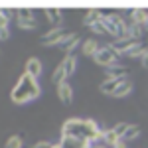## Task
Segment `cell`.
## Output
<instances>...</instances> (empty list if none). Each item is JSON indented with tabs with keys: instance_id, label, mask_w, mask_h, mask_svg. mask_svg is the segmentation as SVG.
<instances>
[{
	"instance_id": "1",
	"label": "cell",
	"mask_w": 148,
	"mask_h": 148,
	"mask_svg": "<svg viewBox=\"0 0 148 148\" xmlns=\"http://www.w3.org/2000/svg\"><path fill=\"white\" fill-rule=\"evenodd\" d=\"M103 130L105 128H101L91 119H69L61 126V136L83 140V142H93L103 136Z\"/></svg>"
},
{
	"instance_id": "2",
	"label": "cell",
	"mask_w": 148,
	"mask_h": 148,
	"mask_svg": "<svg viewBox=\"0 0 148 148\" xmlns=\"http://www.w3.org/2000/svg\"><path fill=\"white\" fill-rule=\"evenodd\" d=\"M40 83L36 77L32 75H28V73H24L22 77L18 79V83L14 85V89L10 93V99L12 103H16V105H26V103L34 101L36 97H40Z\"/></svg>"
},
{
	"instance_id": "3",
	"label": "cell",
	"mask_w": 148,
	"mask_h": 148,
	"mask_svg": "<svg viewBox=\"0 0 148 148\" xmlns=\"http://www.w3.org/2000/svg\"><path fill=\"white\" fill-rule=\"evenodd\" d=\"M105 24H107V34H111L116 40H125V38H130V24L126 22L121 14H109L105 16Z\"/></svg>"
},
{
	"instance_id": "4",
	"label": "cell",
	"mask_w": 148,
	"mask_h": 148,
	"mask_svg": "<svg viewBox=\"0 0 148 148\" xmlns=\"http://www.w3.org/2000/svg\"><path fill=\"white\" fill-rule=\"evenodd\" d=\"M93 59L107 69V67H111V65H116L119 63V53H116V49L113 46H101Z\"/></svg>"
},
{
	"instance_id": "5",
	"label": "cell",
	"mask_w": 148,
	"mask_h": 148,
	"mask_svg": "<svg viewBox=\"0 0 148 148\" xmlns=\"http://www.w3.org/2000/svg\"><path fill=\"white\" fill-rule=\"evenodd\" d=\"M136 44H140V40H134V38H125V40H114V44H111V46L116 49V53L121 56H126L132 47L136 46Z\"/></svg>"
},
{
	"instance_id": "6",
	"label": "cell",
	"mask_w": 148,
	"mask_h": 148,
	"mask_svg": "<svg viewBox=\"0 0 148 148\" xmlns=\"http://www.w3.org/2000/svg\"><path fill=\"white\" fill-rule=\"evenodd\" d=\"M65 38V34L61 32V28H51L49 32H46V34L42 36V44H46V46H53V44H57L59 46V42Z\"/></svg>"
},
{
	"instance_id": "7",
	"label": "cell",
	"mask_w": 148,
	"mask_h": 148,
	"mask_svg": "<svg viewBox=\"0 0 148 148\" xmlns=\"http://www.w3.org/2000/svg\"><path fill=\"white\" fill-rule=\"evenodd\" d=\"M123 81H125V77H107V79L101 83L99 89H101V93H105V95H113Z\"/></svg>"
},
{
	"instance_id": "8",
	"label": "cell",
	"mask_w": 148,
	"mask_h": 148,
	"mask_svg": "<svg viewBox=\"0 0 148 148\" xmlns=\"http://www.w3.org/2000/svg\"><path fill=\"white\" fill-rule=\"evenodd\" d=\"M81 40H79V36L77 34H65V38L59 42V49H63L67 56H71V51L75 49V46L79 44Z\"/></svg>"
},
{
	"instance_id": "9",
	"label": "cell",
	"mask_w": 148,
	"mask_h": 148,
	"mask_svg": "<svg viewBox=\"0 0 148 148\" xmlns=\"http://www.w3.org/2000/svg\"><path fill=\"white\" fill-rule=\"evenodd\" d=\"M42 71H44V63L38 59V57H30L28 61H26V73L28 75H32V77H40L42 75Z\"/></svg>"
},
{
	"instance_id": "10",
	"label": "cell",
	"mask_w": 148,
	"mask_h": 148,
	"mask_svg": "<svg viewBox=\"0 0 148 148\" xmlns=\"http://www.w3.org/2000/svg\"><path fill=\"white\" fill-rule=\"evenodd\" d=\"M57 97H59L61 103H71V99H73V87L69 85L67 81L57 85Z\"/></svg>"
},
{
	"instance_id": "11",
	"label": "cell",
	"mask_w": 148,
	"mask_h": 148,
	"mask_svg": "<svg viewBox=\"0 0 148 148\" xmlns=\"http://www.w3.org/2000/svg\"><path fill=\"white\" fill-rule=\"evenodd\" d=\"M99 42L97 40H93V38H89V40H85L83 44H81V51H83V56H91L95 57V53L99 51Z\"/></svg>"
},
{
	"instance_id": "12",
	"label": "cell",
	"mask_w": 148,
	"mask_h": 148,
	"mask_svg": "<svg viewBox=\"0 0 148 148\" xmlns=\"http://www.w3.org/2000/svg\"><path fill=\"white\" fill-rule=\"evenodd\" d=\"M148 20V10L142 8H134L130 12V24H136V26H144V22Z\"/></svg>"
},
{
	"instance_id": "13",
	"label": "cell",
	"mask_w": 148,
	"mask_h": 148,
	"mask_svg": "<svg viewBox=\"0 0 148 148\" xmlns=\"http://www.w3.org/2000/svg\"><path fill=\"white\" fill-rule=\"evenodd\" d=\"M59 148H87L89 142H83V140H75V138H59Z\"/></svg>"
},
{
	"instance_id": "14",
	"label": "cell",
	"mask_w": 148,
	"mask_h": 148,
	"mask_svg": "<svg viewBox=\"0 0 148 148\" xmlns=\"http://www.w3.org/2000/svg\"><path fill=\"white\" fill-rule=\"evenodd\" d=\"M130 91H132V81L128 79V77H125V81L119 85V89H116V91H114L111 97H116V99H121V97H126V95H128Z\"/></svg>"
},
{
	"instance_id": "15",
	"label": "cell",
	"mask_w": 148,
	"mask_h": 148,
	"mask_svg": "<svg viewBox=\"0 0 148 148\" xmlns=\"http://www.w3.org/2000/svg\"><path fill=\"white\" fill-rule=\"evenodd\" d=\"M103 18H105V14H103L101 10H89L87 14H85V18H83V24L91 28L93 24H97L99 20H103Z\"/></svg>"
},
{
	"instance_id": "16",
	"label": "cell",
	"mask_w": 148,
	"mask_h": 148,
	"mask_svg": "<svg viewBox=\"0 0 148 148\" xmlns=\"http://www.w3.org/2000/svg\"><path fill=\"white\" fill-rule=\"evenodd\" d=\"M67 79V73H65V67H63V63H59L56 69H53V75H51V81L56 83V85H61V83H65Z\"/></svg>"
},
{
	"instance_id": "17",
	"label": "cell",
	"mask_w": 148,
	"mask_h": 148,
	"mask_svg": "<svg viewBox=\"0 0 148 148\" xmlns=\"http://www.w3.org/2000/svg\"><path fill=\"white\" fill-rule=\"evenodd\" d=\"M101 140L105 142V144H109V146H114L121 138L116 136V132H114L113 128H107V130H103V136H101Z\"/></svg>"
},
{
	"instance_id": "18",
	"label": "cell",
	"mask_w": 148,
	"mask_h": 148,
	"mask_svg": "<svg viewBox=\"0 0 148 148\" xmlns=\"http://www.w3.org/2000/svg\"><path fill=\"white\" fill-rule=\"evenodd\" d=\"M61 63H63V67H65L67 77H71V75L75 73V67H77V57H75V56H67Z\"/></svg>"
},
{
	"instance_id": "19",
	"label": "cell",
	"mask_w": 148,
	"mask_h": 148,
	"mask_svg": "<svg viewBox=\"0 0 148 148\" xmlns=\"http://www.w3.org/2000/svg\"><path fill=\"white\" fill-rule=\"evenodd\" d=\"M125 73H126V67L121 65V63L107 67V77H125Z\"/></svg>"
},
{
	"instance_id": "20",
	"label": "cell",
	"mask_w": 148,
	"mask_h": 148,
	"mask_svg": "<svg viewBox=\"0 0 148 148\" xmlns=\"http://www.w3.org/2000/svg\"><path fill=\"white\" fill-rule=\"evenodd\" d=\"M138 134H140V128H138V125H128V128H126V132H125V136H123V140H125V142H130V140L138 138Z\"/></svg>"
},
{
	"instance_id": "21",
	"label": "cell",
	"mask_w": 148,
	"mask_h": 148,
	"mask_svg": "<svg viewBox=\"0 0 148 148\" xmlns=\"http://www.w3.org/2000/svg\"><path fill=\"white\" fill-rule=\"evenodd\" d=\"M4 148H24V138L18 136V134H14V136H10L6 140Z\"/></svg>"
},
{
	"instance_id": "22",
	"label": "cell",
	"mask_w": 148,
	"mask_h": 148,
	"mask_svg": "<svg viewBox=\"0 0 148 148\" xmlns=\"http://www.w3.org/2000/svg\"><path fill=\"white\" fill-rule=\"evenodd\" d=\"M16 20H18V22H26V20H36V18H34V12L32 10L22 8V10L16 12Z\"/></svg>"
},
{
	"instance_id": "23",
	"label": "cell",
	"mask_w": 148,
	"mask_h": 148,
	"mask_svg": "<svg viewBox=\"0 0 148 148\" xmlns=\"http://www.w3.org/2000/svg\"><path fill=\"white\" fill-rule=\"evenodd\" d=\"M46 16H47V20H49L51 24H59V22H61V12H59V10L49 8V10H46Z\"/></svg>"
},
{
	"instance_id": "24",
	"label": "cell",
	"mask_w": 148,
	"mask_h": 148,
	"mask_svg": "<svg viewBox=\"0 0 148 148\" xmlns=\"http://www.w3.org/2000/svg\"><path fill=\"white\" fill-rule=\"evenodd\" d=\"M144 32H146V30H144V26H136V24H130V38H134V40H140Z\"/></svg>"
},
{
	"instance_id": "25",
	"label": "cell",
	"mask_w": 148,
	"mask_h": 148,
	"mask_svg": "<svg viewBox=\"0 0 148 148\" xmlns=\"http://www.w3.org/2000/svg\"><path fill=\"white\" fill-rule=\"evenodd\" d=\"M89 30H91V32H95V34H107V24H105V18H103V20H99L97 24H93Z\"/></svg>"
},
{
	"instance_id": "26",
	"label": "cell",
	"mask_w": 148,
	"mask_h": 148,
	"mask_svg": "<svg viewBox=\"0 0 148 148\" xmlns=\"http://www.w3.org/2000/svg\"><path fill=\"white\" fill-rule=\"evenodd\" d=\"M128 125H130V123H116V125L113 126V130L116 132V136H119V138L125 136V132H126V128H128Z\"/></svg>"
},
{
	"instance_id": "27",
	"label": "cell",
	"mask_w": 148,
	"mask_h": 148,
	"mask_svg": "<svg viewBox=\"0 0 148 148\" xmlns=\"http://www.w3.org/2000/svg\"><path fill=\"white\" fill-rule=\"evenodd\" d=\"M142 53H144L142 44H136V46H134L130 51H128V53H126V57H138V59H140V56H142Z\"/></svg>"
},
{
	"instance_id": "28",
	"label": "cell",
	"mask_w": 148,
	"mask_h": 148,
	"mask_svg": "<svg viewBox=\"0 0 148 148\" xmlns=\"http://www.w3.org/2000/svg\"><path fill=\"white\" fill-rule=\"evenodd\" d=\"M18 26H20L22 30H34L36 26H38V22H36V20H26V22H18Z\"/></svg>"
},
{
	"instance_id": "29",
	"label": "cell",
	"mask_w": 148,
	"mask_h": 148,
	"mask_svg": "<svg viewBox=\"0 0 148 148\" xmlns=\"http://www.w3.org/2000/svg\"><path fill=\"white\" fill-rule=\"evenodd\" d=\"M34 148H56V142H49V140H40L36 142Z\"/></svg>"
},
{
	"instance_id": "30",
	"label": "cell",
	"mask_w": 148,
	"mask_h": 148,
	"mask_svg": "<svg viewBox=\"0 0 148 148\" xmlns=\"http://www.w3.org/2000/svg\"><path fill=\"white\" fill-rule=\"evenodd\" d=\"M8 22H10V12L2 10V22H0V26L2 28H8Z\"/></svg>"
},
{
	"instance_id": "31",
	"label": "cell",
	"mask_w": 148,
	"mask_h": 148,
	"mask_svg": "<svg viewBox=\"0 0 148 148\" xmlns=\"http://www.w3.org/2000/svg\"><path fill=\"white\" fill-rule=\"evenodd\" d=\"M140 63H142V67L148 69V49H144V53L140 56Z\"/></svg>"
},
{
	"instance_id": "32",
	"label": "cell",
	"mask_w": 148,
	"mask_h": 148,
	"mask_svg": "<svg viewBox=\"0 0 148 148\" xmlns=\"http://www.w3.org/2000/svg\"><path fill=\"white\" fill-rule=\"evenodd\" d=\"M0 38H2V42H6V40L10 38V30H8V28H2V32H0Z\"/></svg>"
},
{
	"instance_id": "33",
	"label": "cell",
	"mask_w": 148,
	"mask_h": 148,
	"mask_svg": "<svg viewBox=\"0 0 148 148\" xmlns=\"http://www.w3.org/2000/svg\"><path fill=\"white\" fill-rule=\"evenodd\" d=\"M113 148H126V142L123 140V138H121V140H119V142H116V144H114Z\"/></svg>"
},
{
	"instance_id": "34",
	"label": "cell",
	"mask_w": 148,
	"mask_h": 148,
	"mask_svg": "<svg viewBox=\"0 0 148 148\" xmlns=\"http://www.w3.org/2000/svg\"><path fill=\"white\" fill-rule=\"evenodd\" d=\"M144 30H146V32H148V20H146V22H144Z\"/></svg>"
},
{
	"instance_id": "35",
	"label": "cell",
	"mask_w": 148,
	"mask_h": 148,
	"mask_svg": "<svg viewBox=\"0 0 148 148\" xmlns=\"http://www.w3.org/2000/svg\"><path fill=\"white\" fill-rule=\"evenodd\" d=\"M56 148H59V144H56Z\"/></svg>"
}]
</instances>
